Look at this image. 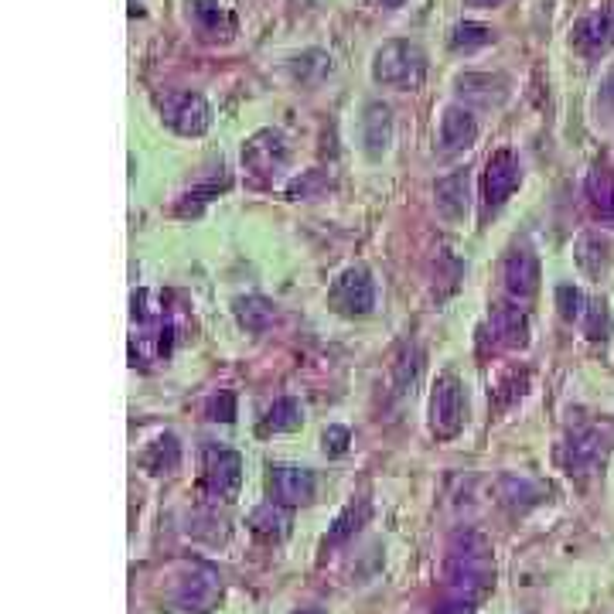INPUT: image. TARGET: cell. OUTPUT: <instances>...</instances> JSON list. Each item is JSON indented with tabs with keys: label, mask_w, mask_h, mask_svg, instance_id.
Segmentation results:
<instances>
[{
	"label": "cell",
	"mask_w": 614,
	"mask_h": 614,
	"mask_svg": "<svg viewBox=\"0 0 614 614\" xmlns=\"http://www.w3.org/2000/svg\"><path fill=\"white\" fill-rule=\"evenodd\" d=\"M168 120L181 130V134H202V130L209 127V110H205V103L198 96H185L178 110H171Z\"/></svg>",
	"instance_id": "ffe728a7"
},
{
	"label": "cell",
	"mask_w": 614,
	"mask_h": 614,
	"mask_svg": "<svg viewBox=\"0 0 614 614\" xmlns=\"http://www.w3.org/2000/svg\"><path fill=\"white\" fill-rule=\"evenodd\" d=\"M389 4H400V0H389Z\"/></svg>",
	"instance_id": "1f68e13d"
},
{
	"label": "cell",
	"mask_w": 614,
	"mask_h": 614,
	"mask_svg": "<svg viewBox=\"0 0 614 614\" xmlns=\"http://www.w3.org/2000/svg\"><path fill=\"white\" fill-rule=\"evenodd\" d=\"M437 209L447 219H464L468 215V178L464 174H451L437 185Z\"/></svg>",
	"instance_id": "ac0fdd59"
},
{
	"label": "cell",
	"mask_w": 614,
	"mask_h": 614,
	"mask_svg": "<svg viewBox=\"0 0 614 614\" xmlns=\"http://www.w3.org/2000/svg\"><path fill=\"white\" fill-rule=\"evenodd\" d=\"M294 614H321V611H314V608H304V611H294Z\"/></svg>",
	"instance_id": "4dcf8cb0"
},
{
	"label": "cell",
	"mask_w": 614,
	"mask_h": 614,
	"mask_svg": "<svg viewBox=\"0 0 614 614\" xmlns=\"http://www.w3.org/2000/svg\"><path fill=\"white\" fill-rule=\"evenodd\" d=\"M232 311H236V321L243 325L246 331H267L273 321H277V311H273V304L267 301V297L260 294H250V297H236L232 301Z\"/></svg>",
	"instance_id": "5bb4252c"
},
{
	"label": "cell",
	"mask_w": 614,
	"mask_h": 614,
	"mask_svg": "<svg viewBox=\"0 0 614 614\" xmlns=\"http://www.w3.org/2000/svg\"><path fill=\"white\" fill-rule=\"evenodd\" d=\"M492 342L502 348H526L529 345V314L522 311L519 301H502L488 314Z\"/></svg>",
	"instance_id": "30bf717a"
},
{
	"label": "cell",
	"mask_w": 614,
	"mask_h": 614,
	"mask_svg": "<svg viewBox=\"0 0 614 614\" xmlns=\"http://www.w3.org/2000/svg\"><path fill=\"white\" fill-rule=\"evenodd\" d=\"M574 260H577V267L587 273V277L597 280L611 263V243L601 236V232H584V236L577 239V246H574Z\"/></svg>",
	"instance_id": "7c38bea8"
},
{
	"label": "cell",
	"mask_w": 614,
	"mask_h": 614,
	"mask_svg": "<svg viewBox=\"0 0 614 614\" xmlns=\"http://www.w3.org/2000/svg\"><path fill=\"white\" fill-rule=\"evenodd\" d=\"M614 35V21L608 18V14H594V18H587L584 24H580L577 38L584 48H604Z\"/></svg>",
	"instance_id": "603a6c76"
},
{
	"label": "cell",
	"mask_w": 614,
	"mask_h": 614,
	"mask_svg": "<svg viewBox=\"0 0 614 614\" xmlns=\"http://www.w3.org/2000/svg\"><path fill=\"white\" fill-rule=\"evenodd\" d=\"M434 614H478V601H468V597H447L441 608H434Z\"/></svg>",
	"instance_id": "f546056e"
},
{
	"label": "cell",
	"mask_w": 614,
	"mask_h": 614,
	"mask_svg": "<svg viewBox=\"0 0 614 614\" xmlns=\"http://www.w3.org/2000/svg\"><path fill=\"white\" fill-rule=\"evenodd\" d=\"M328 304L331 311L345 314V318H362L376 307V284H372V273L362 267H348L338 273V280L328 290Z\"/></svg>",
	"instance_id": "3957f363"
},
{
	"label": "cell",
	"mask_w": 614,
	"mask_h": 614,
	"mask_svg": "<svg viewBox=\"0 0 614 614\" xmlns=\"http://www.w3.org/2000/svg\"><path fill=\"white\" fill-rule=\"evenodd\" d=\"M464 420H468L464 383L454 372H444L434 383V393H430V430H434V437H441V441H451V437L461 434Z\"/></svg>",
	"instance_id": "7a4b0ae2"
},
{
	"label": "cell",
	"mask_w": 614,
	"mask_h": 614,
	"mask_svg": "<svg viewBox=\"0 0 614 614\" xmlns=\"http://www.w3.org/2000/svg\"><path fill=\"white\" fill-rule=\"evenodd\" d=\"M362 519H365V505H359V509H355V502H352V505H348V509L342 512V516L335 519V529H331V539H335V543H338V539H348V536L355 533V529H359V522H362Z\"/></svg>",
	"instance_id": "4316f807"
},
{
	"label": "cell",
	"mask_w": 614,
	"mask_h": 614,
	"mask_svg": "<svg viewBox=\"0 0 614 614\" xmlns=\"http://www.w3.org/2000/svg\"><path fill=\"white\" fill-rule=\"evenodd\" d=\"M423 76V55L413 45H389L376 55V79L393 86H417Z\"/></svg>",
	"instance_id": "9c48e42d"
},
{
	"label": "cell",
	"mask_w": 614,
	"mask_h": 614,
	"mask_svg": "<svg viewBox=\"0 0 614 614\" xmlns=\"http://www.w3.org/2000/svg\"><path fill=\"white\" fill-rule=\"evenodd\" d=\"M202 485L212 499L232 502L243 485V458L226 447H209L205 451V468H202Z\"/></svg>",
	"instance_id": "5b68a950"
},
{
	"label": "cell",
	"mask_w": 614,
	"mask_h": 614,
	"mask_svg": "<svg viewBox=\"0 0 614 614\" xmlns=\"http://www.w3.org/2000/svg\"><path fill=\"white\" fill-rule=\"evenodd\" d=\"M526 372H519V369H512V372H505L502 376V383L492 389V393H488V400H492L495 406H499V410H505V406H512L519 400L522 393H526Z\"/></svg>",
	"instance_id": "d4e9b609"
},
{
	"label": "cell",
	"mask_w": 614,
	"mask_h": 614,
	"mask_svg": "<svg viewBox=\"0 0 614 614\" xmlns=\"http://www.w3.org/2000/svg\"><path fill=\"white\" fill-rule=\"evenodd\" d=\"M478 137V127L475 120H471L464 110H447L444 116V127H441V144L444 151H464V147H471Z\"/></svg>",
	"instance_id": "2e32d148"
},
{
	"label": "cell",
	"mask_w": 614,
	"mask_h": 614,
	"mask_svg": "<svg viewBox=\"0 0 614 614\" xmlns=\"http://www.w3.org/2000/svg\"><path fill=\"white\" fill-rule=\"evenodd\" d=\"M604 451H608V437L594 427H584L563 444L560 461L567 468V475H591L597 464L604 461Z\"/></svg>",
	"instance_id": "ba28073f"
},
{
	"label": "cell",
	"mask_w": 614,
	"mask_h": 614,
	"mask_svg": "<svg viewBox=\"0 0 614 614\" xmlns=\"http://www.w3.org/2000/svg\"><path fill=\"white\" fill-rule=\"evenodd\" d=\"M587 202H591L594 215L614 222V178L611 174L594 171L591 178H587Z\"/></svg>",
	"instance_id": "44dd1931"
},
{
	"label": "cell",
	"mask_w": 614,
	"mask_h": 614,
	"mask_svg": "<svg viewBox=\"0 0 614 614\" xmlns=\"http://www.w3.org/2000/svg\"><path fill=\"white\" fill-rule=\"evenodd\" d=\"M205 417L215 420V423H232L236 420V396L232 393H219V396H212L209 406H205Z\"/></svg>",
	"instance_id": "83f0119b"
},
{
	"label": "cell",
	"mask_w": 614,
	"mask_h": 614,
	"mask_svg": "<svg viewBox=\"0 0 614 614\" xmlns=\"http://www.w3.org/2000/svg\"><path fill=\"white\" fill-rule=\"evenodd\" d=\"M365 144H369V154H383L389 144V110L386 106H369L365 113Z\"/></svg>",
	"instance_id": "7402d4cb"
},
{
	"label": "cell",
	"mask_w": 614,
	"mask_h": 614,
	"mask_svg": "<svg viewBox=\"0 0 614 614\" xmlns=\"http://www.w3.org/2000/svg\"><path fill=\"white\" fill-rule=\"evenodd\" d=\"M580 328H584L587 338L601 342V338L611 335V314H608V304L604 301H587V311L580 318Z\"/></svg>",
	"instance_id": "cb8c5ba5"
},
{
	"label": "cell",
	"mask_w": 614,
	"mask_h": 614,
	"mask_svg": "<svg viewBox=\"0 0 614 614\" xmlns=\"http://www.w3.org/2000/svg\"><path fill=\"white\" fill-rule=\"evenodd\" d=\"M263 140H267V134H260L250 147H246V151H243V164L253 174H267V178H270V174L277 171L280 164H284V147H280L277 137H273V144H263Z\"/></svg>",
	"instance_id": "e0dca14e"
},
{
	"label": "cell",
	"mask_w": 614,
	"mask_h": 614,
	"mask_svg": "<svg viewBox=\"0 0 614 614\" xmlns=\"http://www.w3.org/2000/svg\"><path fill=\"white\" fill-rule=\"evenodd\" d=\"M222 594V580L215 574L212 567H205V563H198L192 567V574H185L178 580V587H174L171 594V604L174 611L181 614H209L212 604L219 601Z\"/></svg>",
	"instance_id": "277c9868"
},
{
	"label": "cell",
	"mask_w": 614,
	"mask_h": 614,
	"mask_svg": "<svg viewBox=\"0 0 614 614\" xmlns=\"http://www.w3.org/2000/svg\"><path fill=\"white\" fill-rule=\"evenodd\" d=\"M348 441H352V430L348 427H328L325 430V454H331V458H338V454L348 451Z\"/></svg>",
	"instance_id": "f1b7e54d"
},
{
	"label": "cell",
	"mask_w": 614,
	"mask_h": 614,
	"mask_svg": "<svg viewBox=\"0 0 614 614\" xmlns=\"http://www.w3.org/2000/svg\"><path fill=\"white\" fill-rule=\"evenodd\" d=\"M270 492L273 502L280 505H307L314 499V475L307 468H297V464H277L270 471Z\"/></svg>",
	"instance_id": "8fae6325"
},
{
	"label": "cell",
	"mask_w": 614,
	"mask_h": 614,
	"mask_svg": "<svg viewBox=\"0 0 614 614\" xmlns=\"http://www.w3.org/2000/svg\"><path fill=\"white\" fill-rule=\"evenodd\" d=\"M144 464L154 471V475H171V471L181 464V447H178V437H174V434L157 437V441L151 444V451L144 454Z\"/></svg>",
	"instance_id": "d6986e66"
},
{
	"label": "cell",
	"mask_w": 614,
	"mask_h": 614,
	"mask_svg": "<svg viewBox=\"0 0 614 614\" xmlns=\"http://www.w3.org/2000/svg\"><path fill=\"white\" fill-rule=\"evenodd\" d=\"M557 307H560L563 321H577L580 325V318H584V311H587V297L580 294L574 284H563L557 287Z\"/></svg>",
	"instance_id": "484cf974"
},
{
	"label": "cell",
	"mask_w": 614,
	"mask_h": 614,
	"mask_svg": "<svg viewBox=\"0 0 614 614\" xmlns=\"http://www.w3.org/2000/svg\"><path fill=\"white\" fill-rule=\"evenodd\" d=\"M250 529L253 536L267 539V543H280L287 533H290V516H287V505L280 502H267L260 509H253L250 516Z\"/></svg>",
	"instance_id": "4fadbf2b"
},
{
	"label": "cell",
	"mask_w": 614,
	"mask_h": 614,
	"mask_svg": "<svg viewBox=\"0 0 614 614\" xmlns=\"http://www.w3.org/2000/svg\"><path fill=\"white\" fill-rule=\"evenodd\" d=\"M522 171L519 161L512 157V151H499L488 161L485 178H481V198H485V209H499L502 202H509L512 192L519 188Z\"/></svg>",
	"instance_id": "8992f818"
},
{
	"label": "cell",
	"mask_w": 614,
	"mask_h": 614,
	"mask_svg": "<svg viewBox=\"0 0 614 614\" xmlns=\"http://www.w3.org/2000/svg\"><path fill=\"white\" fill-rule=\"evenodd\" d=\"M304 423V410L294 396H280L277 403L267 410V417L260 420V434L270 437V434H290Z\"/></svg>",
	"instance_id": "9a60e30c"
},
{
	"label": "cell",
	"mask_w": 614,
	"mask_h": 614,
	"mask_svg": "<svg viewBox=\"0 0 614 614\" xmlns=\"http://www.w3.org/2000/svg\"><path fill=\"white\" fill-rule=\"evenodd\" d=\"M492 587V550L478 533H464L447 550V597L478 601Z\"/></svg>",
	"instance_id": "6da1fadb"
},
{
	"label": "cell",
	"mask_w": 614,
	"mask_h": 614,
	"mask_svg": "<svg viewBox=\"0 0 614 614\" xmlns=\"http://www.w3.org/2000/svg\"><path fill=\"white\" fill-rule=\"evenodd\" d=\"M502 284L512 301H529L539 290V260L529 246L509 250V256H505V263H502Z\"/></svg>",
	"instance_id": "52a82bcc"
}]
</instances>
